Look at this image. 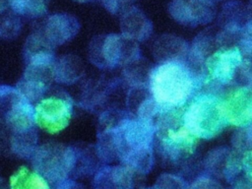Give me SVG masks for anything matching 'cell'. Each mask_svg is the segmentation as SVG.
Returning a JSON list of instances; mask_svg holds the SVG:
<instances>
[{
	"label": "cell",
	"mask_w": 252,
	"mask_h": 189,
	"mask_svg": "<svg viewBox=\"0 0 252 189\" xmlns=\"http://www.w3.org/2000/svg\"><path fill=\"white\" fill-rule=\"evenodd\" d=\"M155 133L153 122L124 112L104 113L97 134V157L105 162L119 159L132 171L148 173L154 164Z\"/></svg>",
	"instance_id": "obj_1"
},
{
	"label": "cell",
	"mask_w": 252,
	"mask_h": 189,
	"mask_svg": "<svg viewBox=\"0 0 252 189\" xmlns=\"http://www.w3.org/2000/svg\"><path fill=\"white\" fill-rule=\"evenodd\" d=\"M201 78L186 61L166 62L153 67L148 89L161 112L176 110L188 102Z\"/></svg>",
	"instance_id": "obj_2"
},
{
	"label": "cell",
	"mask_w": 252,
	"mask_h": 189,
	"mask_svg": "<svg viewBox=\"0 0 252 189\" xmlns=\"http://www.w3.org/2000/svg\"><path fill=\"white\" fill-rule=\"evenodd\" d=\"M182 120L193 136L204 140L217 137L228 125L222 109L221 96L213 92L193 95L182 114Z\"/></svg>",
	"instance_id": "obj_3"
},
{
	"label": "cell",
	"mask_w": 252,
	"mask_h": 189,
	"mask_svg": "<svg viewBox=\"0 0 252 189\" xmlns=\"http://www.w3.org/2000/svg\"><path fill=\"white\" fill-rule=\"evenodd\" d=\"M31 158L33 170L56 187L74 173L77 149L59 143H47L37 146Z\"/></svg>",
	"instance_id": "obj_4"
},
{
	"label": "cell",
	"mask_w": 252,
	"mask_h": 189,
	"mask_svg": "<svg viewBox=\"0 0 252 189\" xmlns=\"http://www.w3.org/2000/svg\"><path fill=\"white\" fill-rule=\"evenodd\" d=\"M91 62L100 69L124 67L141 57L138 42L123 34L98 35L90 43Z\"/></svg>",
	"instance_id": "obj_5"
},
{
	"label": "cell",
	"mask_w": 252,
	"mask_h": 189,
	"mask_svg": "<svg viewBox=\"0 0 252 189\" xmlns=\"http://www.w3.org/2000/svg\"><path fill=\"white\" fill-rule=\"evenodd\" d=\"M177 110H168L158 115L155 122L156 133L162 152L172 160L190 157L197 146V138L183 124L182 116L176 115Z\"/></svg>",
	"instance_id": "obj_6"
},
{
	"label": "cell",
	"mask_w": 252,
	"mask_h": 189,
	"mask_svg": "<svg viewBox=\"0 0 252 189\" xmlns=\"http://www.w3.org/2000/svg\"><path fill=\"white\" fill-rule=\"evenodd\" d=\"M243 60V54L237 45L220 47L205 59L201 75L203 79L219 86L228 85L238 74Z\"/></svg>",
	"instance_id": "obj_7"
},
{
	"label": "cell",
	"mask_w": 252,
	"mask_h": 189,
	"mask_svg": "<svg viewBox=\"0 0 252 189\" xmlns=\"http://www.w3.org/2000/svg\"><path fill=\"white\" fill-rule=\"evenodd\" d=\"M72 111L73 103L68 96L51 95L34 106V122L43 131L56 134L69 125Z\"/></svg>",
	"instance_id": "obj_8"
},
{
	"label": "cell",
	"mask_w": 252,
	"mask_h": 189,
	"mask_svg": "<svg viewBox=\"0 0 252 189\" xmlns=\"http://www.w3.org/2000/svg\"><path fill=\"white\" fill-rule=\"evenodd\" d=\"M168 12L175 22L191 28L210 24L216 17L214 2L207 0H171Z\"/></svg>",
	"instance_id": "obj_9"
},
{
	"label": "cell",
	"mask_w": 252,
	"mask_h": 189,
	"mask_svg": "<svg viewBox=\"0 0 252 189\" xmlns=\"http://www.w3.org/2000/svg\"><path fill=\"white\" fill-rule=\"evenodd\" d=\"M222 109L228 125L238 128L252 125V88L241 86L221 96Z\"/></svg>",
	"instance_id": "obj_10"
},
{
	"label": "cell",
	"mask_w": 252,
	"mask_h": 189,
	"mask_svg": "<svg viewBox=\"0 0 252 189\" xmlns=\"http://www.w3.org/2000/svg\"><path fill=\"white\" fill-rule=\"evenodd\" d=\"M53 80V64H28L16 89L30 102L37 101Z\"/></svg>",
	"instance_id": "obj_11"
},
{
	"label": "cell",
	"mask_w": 252,
	"mask_h": 189,
	"mask_svg": "<svg viewBox=\"0 0 252 189\" xmlns=\"http://www.w3.org/2000/svg\"><path fill=\"white\" fill-rule=\"evenodd\" d=\"M121 34L137 42L147 40L153 33V23L138 7L128 6L120 13Z\"/></svg>",
	"instance_id": "obj_12"
},
{
	"label": "cell",
	"mask_w": 252,
	"mask_h": 189,
	"mask_svg": "<svg viewBox=\"0 0 252 189\" xmlns=\"http://www.w3.org/2000/svg\"><path fill=\"white\" fill-rule=\"evenodd\" d=\"M78 20L65 13L54 14L47 18L41 32L55 47L71 40L79 32Z\"/></svg>",
	"instance_id": "obj_13"
},
{
	"label": "cell",
	"mask_w": 252,
	"mask_h": 189,
	"mask_svg": "<svg viewBox=\"0 0 252 189\" xmlns=\"http://www.w3.org/2000/svg\"><path fill=\"white\" fill-rule=\"evenodd\" d=\"M188 43L173 34H161L152 44V54L158 64L174 61H186L189 54Z\"/></svg>",
	"instance_id": "obj_14"
},
{
	"label": "cell",
	"mask_w": 252,
	"mask_h": 189,
	"mask_svg": "<svg viewBox=\"0 0 252 189\" xmlns=\"http://www.w3.org/2000/svg\"><path fill=\"white\" fill-rule=\"evenodd\" d=\"M227 148L214 149L206 158V167L213 174L230 182L241 170L240 158Z\"/></svg>",
	"instance_id": "obj_15"
},
{
	"label": "cell",
	"mask_w": 252,
	"mask_h": 189,
	"mask_svg": "<svg viewBox=\"0 0 252 189\" xmlns=\"http://www.w3.org/2000/svg\"><path fill=\"white\" fill-rule=\"evenodd\" d=\"M133 172L125 165L104 166L94 178V189H133Z\"/></svg>",
	"instance_id": "obj_16"
},
{
	"label": "cell",
	"mask_w": 252,
	"mask_h": 189,
	"mask_svg": "<svg viewBox=\"0 0 252 189\" xmlns=\"http://www.w3.org/2000/svg\"><path fill=\"white\" fill-rule=\"evenodd\" d=\"M55 46L52 45L41 32L32 33L24 45V58L28 64H53Z\"/></svg>",
	"instance_id": "obj_17"
},
{
	"label": "cell",
	"mask_w": 252,
	"mask_h": 189,
	"mask_svg": "<svg viewBox=\"0 0 252 189\" xmlns=\"http://www.w3.org/2000/svg\"><path fill=\"white\" fill-rule=\"evenodd\" d=\"M246 23V6L233 0L226 2L220 13L218 27L222 31L239 37L240 32Z\"/></svg>",
	"instance_id": "obj_18"
},
{
	"label": "cell",
	"mask_w": 252,
	"mask_h": 189,
	"mask_svg": "<svg viewBox=\"0 0 252 189\" xmlns=\"http://www.w3.org/2000/svg\"><path fill=\"white\" fill-rule=\"evenodd\" d=\"M84 73V64L80 57L67 54L53 63V80L61 84H73Z\"/></svg>",
	"instance_id": "obj_19"
},
{
	"label": "cell",
	"mask_w": 252,
	"mask_h": 189,
	"mask_svg": "<svg viewBox=\"0 0 252 189\" xmlns=\"http://www.w3.org/2000/svg\"><path fill=\"white\" fill-rule=\"evenodd\" d=\"M11 189H51L50 184L34 170L26 166L19 167L10 177Z\"/></svg>",
	"instance_id": "obj_20"
},
{
	"label": "cell",
	"mask_w": 252,
	"mask_h": 189,
	"mask_svg": "<svg viewBox=\"0 0 252 189\" xmlns=\"http://www.w3.org/2000/svg\"><path fill=\"white\" fill-rule=\"evenodd\" d=\"M153 67L142 56L124 66L125 79L132 87H143L148 85Z\"/></svg>",
	"instance_id": "obj_21"
},
{
	"label": "cell",
	"mask_w": 252,
	"mask_h": 189,
	"mask_svg": "<svg viewBox=\"0 0 252 189\" xmlns=\"http://www.w3.org/2000/svg\"><path fill=\"white\" fill-rule=\"evenodd\" d=\"M13 11L22 16L36 18L46 12V0H11Z\"/></svg>",
	"instance_id": "obj_22"
},
{
	"label": "cell",
	"mask_w": 252,
	"mask_h": 189,
	"mask_svg": "<svg viewBox=\"0 0 252 189\" xmlns=\"http://www.w3.org/2000/svg\"><path fill=\"white\" fill-rule=\"evenodd\" d=\"M237 46L243 55L252 58V0L246 6V23L240 32Z\"/></svg>",
	"instance_id": "obj_23"
},
{
	"label": "cell",
	"mask_w": 252,
	"mask_h": 189,
	"mask_svg": "<svg viewBox=\"0 0 252 189\" xmlns=\"http://www.w3.org/2000/svg\"><path fill=\"white\" fill-rule=\"evenodd\" d=\"M22 96L16 88L0 86V112L4 114L10 110Z\"/></svg>",
	"instance_id": "obj_24"
},
{
	"label": "cell",
	"mask_w": 252,
	"mask_h": 189,
	"mask_svg": "<svg viewBox=\"0 0 252 189\" xmlns=\"http://www.w3.org/2000/svg\"><path fill=\"white\" fill-rule=\"evenodd\" d=\"M20 31V21L13 15H6L0 19V36L13 37Z\"/></svg>",
	"instance_id": "obj_25"
},
{
	"label": "cell",
	"mask_w": 252,
	"mask_h": 189,
	"mask_svg": "<svg viewBox=\"0 0 252 189\" xmlns=\"http://www.w3.org/2000/svg\"><path fill=\"white\" fill-rule=\"evenodd\" d=\"M154 189H187L185 182L178 176L172 174L160 175Z\"/></svg>",
	"instance_id": "obj_26"
},
{
	"label": "cell",
	"mask_w": 252,
	"mask_h": 189,
	"mask_svg": "<svg viewBox=\"0 0 252 189\" xmlns=\"http://www.w3.org/2000/svg\"><path fill=\"white\" fill-rule=\"evenodd\" d=\"M104 8L111 14L121 13L125 8L130 6L132 0H100Z\"/></svg>",
	"instance_id": "obj_27"
},
{
	"label": "cell",
	"mask_w": 252,
	"mask_h": 189,
	"mask_svg": "<svg viewBox=\"0 0 252 189\" xmlns=\"http://www.w3.org/2000/svg\"><path fill=\"white\" fill-rule=\"evenodd\" d=\"M189 189H223L217 181L208 177H200Z\"/></svg>",
	"instance_id": "obj_28"
},
{
	"label": "cell",
	"mask_w": 252,
	"mask_h": 189,
	"mask_svg": "<svg viewBox=\"0 0 252 189\" xmlns=\"http://www.w3.org/2000/svg\"><path fill=\"white\" fill-rule=\"evenodd\" d=\"M241 154V169H243L248 179H252V150H247Z\"/></svg>",
	"instance_id": "obj_29"
},
{
	"label": "cell",
	"mask_w": 252,
	"mask_h": 189,
	"mask_svg": "<svg viewBox=\"0 0 252 189\" xmlns=\"http://www.w3.org/2000/svg\"><path fill=\"white\" fill-rule=\"evenodd\" d=\"M10 3H11V0H0V13L6 10L8 6H10Z\"/></svg>",
	"instance_id": "obj_30"
},
{
	"label": "cell",
	"mask_w": 252,
	"mask_h": 189,
	"mask_svg": "<svg viewBox=\"0 0 252 189\" xmlns=\"http://www.w3.org/2000/svg\"><path fill=\"white\" fill-rule=\"evenodd\" d=\"M0 189H11L9 182H7L4 178L0 177Z\"/></svg>",
	"instance_id": "obj_31"
},
{
	"label": "cell",
	"mask_w": 252,
	"mask_h": 189,
	"mask_svg": "<svg viewBox=\"0 0 252 189\" xmlns=\"http://www.w3.org/2000/svg\"><path fill=\"white\" fill-rule=\"evenodd\" d=\"M74 1H77V2H88V1H91V0H74Z\"/></svg>",
	"instance_id": "obj_32"
},
{
	"label": "cell",
	"mask_w": 252,
	"mask_h": 189,
	"mask_svg": "<svg viewBox=\"0 0 252 189\" xmlns=\"http://www.w3.org/2000/svg\"><path fill=\"white\" fill-rule=\"evenodd\" d=\"M207 1H211V2H214V3H215V1H218V0H207Z\"/></svg>",
	"instance_id": "obj_33"
}]
</instances>
